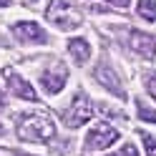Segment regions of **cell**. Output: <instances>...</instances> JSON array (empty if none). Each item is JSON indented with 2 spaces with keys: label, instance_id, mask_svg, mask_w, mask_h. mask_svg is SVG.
<instances>
[{
  "label": "cell",
  "instance_id": "obj_14",
  "mask_svg": "<svg viewBox=\"0 0 156 156\" xmlns=\"http://www.w3.org/2000/svg\"><path fill=\"white\" fill-rule=\"evenodd\" d=\"M144 136V144H146V149H149V156H156V141L151 139L149 133H141Z\"/></svg>",
  "mask_w": 156,
  "mask_h": 156
},
{
  "label": "cell",
  "instance_id": "obj_8",
  "mask_svg": "<svg viewBox=\"0 0 156 156\" xmlns=\"http://www.w3.org/2000/svg\"><path fill=\"white\" fill-rule=\"evenodd\" d=\"M129 41H131V48H133L139 55H144V58H156V41H154V35L141 33V30H133Z\"/></svg>",
  "mask_w": 156,
  "mask_h": 156
},
{
  "label": "cell",
  "instance_id": "obj_17",
  "mask_svg": "<svg viewBox=\"0 0 156 156\" xmlns=\"http://www.w3.org/2000/svg\"><path fill=\"white\" fill-rule=\"evenodd\" d=\"M5 5H10V0H0V8H5Z\"/></svg>",
  "mask_w": 156,
  "mask_h": 156
},
{
  "label": "cell",
  "instance_id": "obj_2",
  "mask_svg": "<svg viewBox=\"0 0 156 156\" xmlns=\"http://www.w3.org/2000/svg\"><path fill=\"white\" fill-rule=\"evenodd\" d=\"M45 18L53 25H58L61 30H71V28H76L81 23V15H78L66 0H51V3H48V10H45Z\"/></svg>",
  "mask_w": 156,
  "mask_h": 156
},
{
  "label": "cell",
  "instance_id": "obj_11",
  "mask_svg": "<svg viewBox=\"0 0 156 156\" xmlns=\"http://www.w3.org/2000/svg\"><path fill=\"white\" fill-rule=\"evenodd\" d=\"M139 15L144 20L156 23V0H139Z\"/></svg>",
  "mask_w": 156,
  "mask_h": 156
},
{
  "label": "cell",
  "instance_id": "obj_3",
  "mask_svg": "<svg viewBox=\"0 0 156 156\" xmlns=\"http://www.w3.org/2000/svg\"><path fill=\"white\" fill-rule=\"evenodd\" d=\"M93 116V103L86 93H76L73 103L68 106V111H63V123L68 129H78V126H83Z\"/></svg>",
  "mask_w": 156,
  "mask_h": 156
},
{
  "label": "cell",
  "instance_id": "obj_18",
  "mask_svg": "<svg viewBox=\"0 0 156 156\" xmlns=\"http://www.w3.org/2000/svg\"><path fill=\"white\" fill-rule=\"evenodd\" d=\"M15 156H28V154H15Z\"/></svg>",
  "mask_w": 156,
  "mask_h": 156
},
{
  "label": "cell",
  "instance_id": "obj_10",
  "mask_svg": "<svg viewBox=\"0 0 156 156\" xmlns=\"http://www.w3.org/2000/svg\"><path fill=\"white\" fill-rule=\"evenodd\" d=\"M68 51L76 58V63H86L88 55H91V45H88V41H83V38H73V41H68Z\"/></svg>",
  "mask_w": 156,
  "mask_h": 156
},
{
  "label": "cell",
  "instance_id": "obj_1",
  "mask_svg": "<svg viewBox=\"0 0 156 156\" xmlns=\"http://www.w3.org/2000/svg\"><path fill=\"white\" fill-rule=\"evenodd\" d=\"M53 133H55V126L48 113H25L18 121V136L23 141L43 144V141H51Z\"/></svg>",
  "mask_w": 156,
  "mask_h": 156
},
{
  "label": "cell",
  "instance_id": "obj_4",
  "mask_svg": "<svg viewBox=\"0 0 156 156\" xmlns=\"http://www.w3.org/2000/svg\"><path fill=\"white\" fill-rule=\"evenodd\" d=\"M113 141H119V131L111 123H96L88 131V136H86V149L88 151H103Z\"/></svg>",
  "mask_w": 156,
  "mask_h": 156
},
{
  "label": "cell",
  "instance_id": "obj_9",
  "mask_svg": "<svg viewBox=\"0 0 156 156\" xmlns=\"http://www.w3.org/2000/svg\"><path fill=\"white\" fill-rule=\"evenodd\" d=\"M96 78H98V81L106 86V88H108V91H113L116 96H119V98H123V86H121V81H119V78H116V73L111 71V68H106V66H98V68H96Z\"/></svg>",
  "mask_w": 156,
  "mask_h": 156
},
{
  "label": "cell",
  "instance_id": "obj_5",
  "mask_svg": "<svg viewBox=\"0 0 156 156\" xmlns=\"http://www.w3.org/2000/svg\"><path fill=\"white\" fill-rule=\"evenodd\" d=\"M66 78H68L66 66H63V63H55L51 71H45V73L41 76V83H43V88H45L48 93H61L63 86H66Z\"/></svg>",
  "mask_w": 156,
  "mask_h": 156
},
{
  "label": "cell",
  "instance_id": "obj_13",
  "mask_svg": "<svg viewBox=\"0 0 156 156\" xmlns=\"http://www.w3.org/2000/svg\"><path fill=\"white\" fill-rule=\"evenodd\" d=\"M113 156H139V149H136L133 144H126L123 149H121V151H116Z\"/></svg>",
  "mask_w": 156,
  "mask_h": 156
},
{
  "label": "cell",
  "instance_id": "obj_6",
  "mask_svg": "<svg viewBox=\"0 0 156 156\" xmlns=\"http://www.w3.org/2000/svg\"><path fill=\"white\" fill-rule=\"evenodd\" d=\"M3 76H5V83H8V88H10L15 96H20V98H25V101H38V96H35V91H33V86L25 81V78H20L15 71H3Z\"/></svg>",
  "mask_w": 156,
  "mask_h": 156
},
{
  "label": "cell",
  "instance_id": "obj_12",
  "mask_svg": "<svg viewBox=\"0 0 156 156\" xmlns=\"http://www.w3.org/2000/svg\"><path fill=\"white\" fill-rule=\"evenodd\" d=\"M136 106H139V119H144V121H154V123H156V111L151 108V106H146L141 98L136 101Z\"/></svg>",
  "mask_w": 156,
  "mask_h": 156
},
{
  "label": "cell",
  "instance_id": "obj_7",
  "mask_svg": "<svg viewBox=\"0 0 156 156\" xmlns=\"http://www.w3.org/2000/svg\"><path fill=\"white\" fill-rule=\"evenodd\" d=\"M13 33L20 38V41H28V43H45L48 41V33L43 30V28L38 25V23H28V20L15 23Z\"/></svg>",
  "mask_w": 156,
  "mask_h": 156
},
{
  "label": "cell",
  "instance_id": "obj_15",
  "mask_svg": "<svg viewBox=\"0 0 156 156\" xmlns=\"http://www.w3.org/2000/svg\"><path fill=\"white\" fill-rule=\"evenodd\" d=\"M146 88H149V93L156 98V73L154 76H146Z\"/></svg>",
  "mask_w": 156,
  "mask_h": 156
},
{
  "label": "cell",
  "instance_id": "obj_16",
  "mask_svg": "<svg viewBox=\"0 0 156 156\" xmlns=\"http://www.w3.org/2000/svg\"><path fill=\"white\" fill-rule=\"evenodd\" d=\"M108 3H113V5H119V8H126L131 3V0H108Z\"/></svg>",
  "mask_w": 156,
  "mask_h": 156
}]
</instances>
